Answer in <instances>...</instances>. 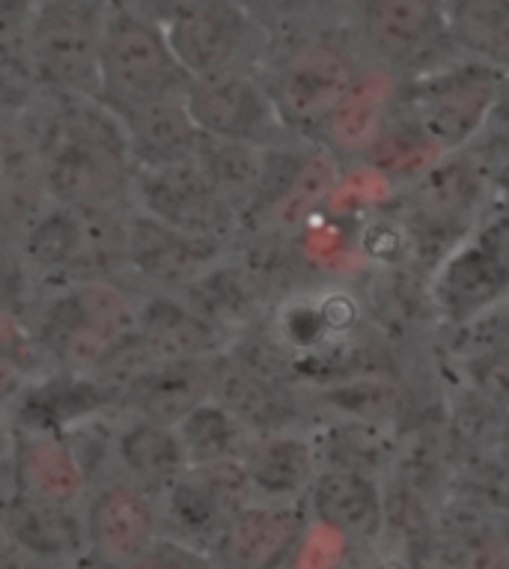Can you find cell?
I'll return each mask as SVG.
<instances>
[{
    "mask_svg": "<svg viewBox=\"0 0 509 569\" xmlns=\"http://www.w3.org/2000/svg\"><path fill=\"white\" fill-rule=\"evenodd\" d=\"M21 122L37 140L51 203L131 206L138 170L111 108L99 99L42 93Z\"/></svg>",
    "mask_w": 509,
    "mask_h": 569,
    "instance_id": "cell-1",
    "label": "cell"
},
{
    "mask_svg": "<svg viewBox=\"0 0 509 569\" xmlns=\"http://www.w3.org/2000/svg\"><path fill=\"white\" fill-rule=\"evenodd\" d=\"M140 290L122 278L72 283L39 299L30 331L42 361L78 379H99L111 370L138 335Z\"/></svg>",
    "mask_w": 509,
    "mask_h": 569,
    "instance_id": "cell-2",
    "label": "cell"
},
{
    "mask_svg": "<svg viewBox=\"0 0 509 569\" xmlns=\"http://www.w3.org/2000/svg\"><path fill=\"white\" fill-rule=\"evenodd\" d=\"M361 54L340 24L271 39L260 78L280 126L292 138L313 140L363 72Z\"/></svg>",
    "mask_w": 509,
    "mask_h": 569,
    "instance_id": "cell-3",
    "label": "cell"
},
{
    "mask_svg": "<svg viewBox=\"0 0 509 569\" xmlns=\"http://www.w3.org/2000/svg\"><path fill=\"white\" fill-rule=\"evenodd\" d=\"M131 206L48 203L19 233L42 290L126 278Z\"/></svg>",
    "mask_w": 509,
    "mask_h": 569,
    "instance_id": "cell-4",
    "label": "cell"
},
{
    "mask_svg": "<svg viewBox=\"0 0 509 569\" xmlns=\"http://www.w3.org/2000/svg\"><path fill=\"white\" fill-rule=\"evenodd\" d=\"M503 76L486 66L450 60L402 84L399 113L438 156L471 150L498 117Z\"/></svg>",
    "mask_w": 509,
    "mask_h": 569,
    "instance_id": "cell-5",
    "label": "cell"
},
{
    "mask_svg": "<svg viewBox=\"0 0 509 569\" xmlns=\"http://www.w3.org/2000/svg\"><path fill=\"white\" fill-rule=\"evenodd\" d=\"M188 90L186 69L167 42V28L131 7L108 0L99 48V102L113 113Z\"/></svg>",
    "mask_w": 509,
    "mask_h": 569,
    "instance_id": "cell-6",
    "label": "cell"
},
{
    "mask_svg": "<svg viewBox=\"0 0 509 569\" xmlns=\"http://www.w3.org/2000/svg\"><path fill=\"white\" fill-rule=\"evenodd\" d=\"M340 28L363 63L402 81L456 60L441 0H346Z\"/></svg>",
    "mask_w": 509,
    "mask_h": 569,
    "instance_id": "cell-7",
    "label": "cell"
},
{
    "mask_svg": "<svg viewBox=\"0 0 509 569\" xmlns=\"http://www.w3.org/2000/svg\"><path fill=\"white\" fill-rule=\"evenodd\" d=\"M104 3L37 0L28 21V48L42 93L99 99Z\"/></svg>",
    "mask_w": 509,
    "mask_h": 569,
    "instance_id": "cell-8",
    "label": "cell"
},
{
    "mask_svg": "<svg viewBox=\"0 0 509 569\" xmlns=\"http://www.w3.org/2000/svg\"><path fill=\"white\" fill-rule=\"evenodd\" d=\"M491 209V170L471 150L441 156L420 170L411 188L408 227L417 244L445 260Z\"/></svg>",
    "mask_w": 509,
    "mask_h": 569,
    "instance_id": "cell-9",
    "label": "cell"
},
{
    "mask_svg": "<svg viewBox=\"0 0 509 569\" xmlns=\"http://www.w3.org/2000/svg\"><path fill=\"white\" fill-rule=\"evenodd\" d=\"M509 299V206L482 221L445 253L432 278V301L450 326H462L491 305Z\"/></svg>",
    "mask_w": 509,
    "mask_h": 569,
    "instance_id": "cell-10",
    "label": "cell"
},
{
    "mask_svg": "<svg viewBox=\"0 0 509 569\" xmlns=\"http://www.w3.org/2000/svg\"><path fill=\"white\" fill-rule=\"evenodd\" d=\"M164 537L158 495L129 477L96 475L83 498V569H122Z\"/></svg>",
    "mask_w": 509,
    "mask_h": 569,
    "instance_id": "cell-11",
    "label": "cell"
},
{
    "mask_svg": "<svg viewBox=\"0 0 509 569\" xmlns=\"http://www.w3.org/2000/svg\"><path fill=\"white\" fill-rule=\"evenodd\" d=\"M131 209L173 230L223 244H236L244 227L239 212L223 200L197 159L179 161L170 168L138 170L131 188Z\"/></svg>",
    "mask_w": 509,
    "mask_h": 569,
    "instance_id": "cell-12",
    "label": "cell"
},
{
    "mask_svg": "<svg viewBox=\"0 0 509 569\" xmlns=\"http://www.w3.org/2000/svg\"><path fill=\"white\" fill-rule=\"evenodd\" d=\"M167 42L188 81L232 69H260L271 46L269 33L239 0H206L167 28Z\"/></svg>",
    "mask_w": 509,
    "mask_h": 569,
    "instance_id": "cell-13",
    "label": "cell"
},
{
    "mask_svg": "<svg viewBox=\"0 0 509 569\" xmlns=\"http://www.w3.org/2000/svg\"><path fill=\"white\" fill-rule=\"evenodd\" d=\"M186 102L203 138L250 143L266 150L292 140L275 113L260 69H232L218 76L191 78Z\"/></svg>",
    "mask_w": 509,
    "mask_h": 569,
    "instance_id": "cell-14",
    "label": "cell"
},
{
    "mask_svg": "<svg viewBox=\"0 0 509 569\" xmlns=\"http://www.w3.org/2000/svg\"><path fill=\"white\" fill-rule=\"evenodd\" d=\"M253 501L241 462L188 468L158 495L164 537L209 555L223 525L241 505Z\"/></svg>",
    "mask_w": 509,
    "mask_h": 569,
    "instance_id": "cell-15",
    "label": "cell"
},
{
    "mask_svg": "<svg viewBox=\"0 0 509 569\" xmlns=\"http://www.w3.org/2000/svg\"><path fill=\"white\" fill-rule=\"evenodd\" d=\"M230 251L232 244L173 230L138 209L129 212L126 274H131L149 292H173V296L186 292L214 266H221Z\"/></svg>",
    "mask_w": 509,
    "mask_h": 569,
    "instance_id": "cell-16",
    "label": "cell"
},
{
    "mask_svg": "<svg viewBox=\"0 0 509 569\" xmlns=\"http://www.w3.org/2000/svg\"><path fill=\"white\" fill-rule=\"evenodd\" d=\"M305 501H248L223 525L209 560L214 569H287L307 537Z\"/></svg>",
    "mask_w": 509,
    "mask_h": 569,
    "instance_id": "cell-17",
    "label": "cell"
},
{
    "mask_svg": "<svg viewBox=\"0 0 509 569\" xmlns=\"http://www.w3.org/2000/svg\"><path fill=\"white\" fill-rule=\"evenodd\" d=\"M402 84H406L402 78L390 76L385 69L363 66L361 78L355 81L349 96L337 104V111L313 138L316 147H322L340 168L370 164L381 140L388 138V131L397 122Z\"/></svg>",
    "mask_w": 509,
    "mask_h": 569,
    "instance_id": "cell-18",
    "label": "cell"
},
{
    "mask_svg": "<svg viewBox=\"0 0 509 569\" xmlns=\"http://www.w3.org/2000/svg\"><path fill=\"white\" fill-rule=\"evenodd\" d=\"M10 483L54 505L81 507L93 486V475L72 436L48 420H28L12 423Z\"/></svg>",
    "mask_w": 509,
    "mask_h": 569,
    "instance_id": "cell-19",
    "label": "cell"
},
{
    "mask_svg": "<svg viewBox=\"0 0 509 569\" xmlns=\"http://www.w3.org/2000/svg\"><path fill=\"white\" fill-rule=\"evenodd\" d=\"M232 331L191 308L173 292L140 290V317L134 349L152 365L203 361L230 352Z\"/></svg>",
    "mask_w": 509,
    "mask_h": 569,
    "instance_id": "cell-20",
    "label": "cell"
},
{
    "mask_svg": "<svg viewBox=\"0 0 509 569\" xmlns=\"http://www.w3.org/2000/svg\"><path fill=\"white\" fill-rule=\"evenodd\" d=\"M0 510L30 558L46 569H83V505H54L7 483Z\"/></svg>",
    "mask_w": 509,
    "mask_h": 569,
    "instance_id": "cell-21",
    "label": "cell"
},
{
    "mask_svg": "<svg viewBox=\"0 0 509 569\" xmlns=\"http://www.w3.org/2000/svg\"><path fill=\"white\" fill-rule=\"evenodd\" d=\"M310 522L340 533L343 540L372 542L385 531V498L367 471L352 466H322L305 498Z\"/></svg>",
    "mask_w": 509,
    "mask_h": 569,
    "instance_id": "cell-22",
    "label": "cell"
},
{
    "mask_svg": "<svg viewBox=\"0 0 509 569\" xmlns=\"http://www.w3.org/2000/svg\"><path fill=\"white\" fill-rule=\"evenodd\" d=\"M129 140L134 170H158L194 159L203 134L188 111L186 93L164 96L152 102L131 104L117 111Z\"/></svg>",
    "mask_w": 509,
    "mask_h": 569,
    "instance_id": "cell-23",
    "label": "cell"
},
{
    "mask_svg": "<svg viewBox=\"0 0 509 569\" xmlns=\"http://www.w3.org/2000/svg\"><path fill=\"white\" fill-rule=\"evenodd\" d=\"M322 468L313 441L296 430L262 432L250 441L241 471L257 501H305Z\"/></svg>",
    "mask_w": 509,
    "mask_h": 569,
    "instance_id": "cell-24",
    "label": "cell"
},
{
    "mask_svg": "<svg viewBox=\"0 0 509 569\" xmlns=\"http://www.w3.org/2000/svg\"><path fill=\"white\" fill-rule=\"evenodd\" d=\"M218 358L173 361V365H152L147 370H140L122 388L129 411L134 418H147L156 420V423H167V427H177L188 411L197 409L200 402L212 400Z\"/></svg>",
    "mask_w": 509,
    "mask_h": 569,
    "instance_id": "cell-25",
    "label": "cell"
},
{
    "mask_svg": "<svg viewBox=\"0 0 509 569\" xmlns=\"http://www.w3.org/2000/svg\"><path fill=\"white\" fill-rule=\"evenodd\" d=\"M48 203L37 140L21 120H0V233L19 236Z\"/></svg>",
    "mask_w": 509,
    "mask_h": 569,
    "instance_id": "cell-26",
    "label": "cell"
},
{
    "mask_svg": "<svg viewBox=\"0 0 509 569\" xmlns=\"http://www.w3.org/2000/svg\"><path fill=\"white\" fill-rule=\"evenodd\" d=\"M108 457L117 475L129 477L156 495L164 492L191 468L173 427L134 415L113 432Z\"/></svg>",
    "mask_w": 509,
    "mask_h": 569,
    "instance_id": "cell-27",
    "label": "cell"
},
{
    "mask_svg": "<svg viewBox=\"0 0 509 569\" xmlns=\"http://www.w3.org/2000/svg\"><path fill=\"white\" fill-rule=\"evenodd\" d=\"M456 60L509 76V0H441Z\"/></svg>",
    "mask_w": 509,
    "mask_h": 569,
    "instance_id": "cell-28",
    "label": "cell"
},
{
    "mask_svg": "<svg viewBox=\"0 0 509 569\" xmlns=\"http://www.w3.org/2000/svg\"><path fill=\"white\" fill-rule=\"evenodd\" d=\"M271 150L250 147V143H232V140L203 138L194 159L212 179V186L221 191L227 203L239 212L241 224L253 218L260 209L266 188L271 179Z\"/></svg>",
    "mask_w": 509,
    "mask_h": 569,
    "instance_id": "cell-29",
    "label": "cell"
},
{
    "mask_svg": "<svg viewBox=\"0 0 509 569\" xmlns=\"http://www.w3.org/2000/svg\"><path fill=\"white\" fill-rule=\"evenodd\" d=\"M173 430L182 441V450H186L191 468L241 462L250 441L257 439V432L214 397L188 411Z\"/></svg>",
    "mask_w": 509,
    "mask_h": 569,
    "instance_id": "cell-30",
    "label": "cell"
},
{
    "mask_svg": "<svg viewBox=\"0 0 509 569\" xmlns=\"http://www.w3.org/2000/svg\"><path fill=\"white\" fill-rule=\"evenodd\" d=\"M269 39H283L301 30L340 24L346 0H239Z\"/></svg>",
    "mask_w": 509,
    "mask_h": 569,
    "instance_id": "cell-31",
    "label": "cell"
},
{
    "mask_svg": "<svg viewBox=\"0 0 509 569\" xmlns=\"http://www.w3.org/2000/svg\"><path fill=\"white\" fill-rule=\"evenodd\" d=\"M42 296L46 290L30 269L19 236L0 233V310L30 322Z\"/></svg>",
    "mask_w": 509,
    "mask_h": 569,
    "instance_id": "cell-32",
    "label": "cell"
},
{
    "mask_svg": "<svg viewBox=\"0 0 509 569\" xmlns=\"http://www.w3.org/2000/svg\"><path fill=\"white\" fill-rule=\"evenodd\" d=\"M459 373L482 402L509 411V343L462 358Z\"/></svg>",
    "mask_w": 509,
    "mask_h": 569,
    "instance_id": "cell-33",
    "label": "cell"
},
{
    "mask_svg": "<svg viewBox=\"0 0 509 569\" xmlns=\"http://www.w3.org/2000/svg\"><path fill=\"white\" fill-rule=\"evenodd\" d=\"M122 569H214L209 555L203 551H194L182 546V542L170 540V537H161L158 542H152L143 555L126 563Z\"/></svg>",
    "mask_w": 509,
    "mask_h": 569,
    "instance_id": "cell-34",
    "label": "cell"
},
{
    "mask_svg": "<svg viewBox=\"0 0 509 569\" xmlns=\"http://www.w3.org/2000/svg\"><path fill=\"white\" fill-rule=\"evenodd\" d=\"M0 358H16V361H24V365L37 367V370L39 361H42L28 319L12 317V313H3V310H0Z\"/></svg>",
    "mask_w": 509,
    "mask_h": 569,
    "instance_id": "cell-35",
    "label": "cell"
},
{
    "mask_svg": "<svg viewBox=\"0 0 509 569\" xmlns=\"http://www.w3.org/2000/svg\"><path fill=\"white\" fill-rule=\"evenodd\" d=\"M465 569H509V522L482 528L471 542Z\"/></svg>",
    "mask_w": 509,
    "mask_h": 569,
    "instance_id": "cell-36",
    "label": "cell"
},
{
    "mask_svg": "<svg viewBox=\"0 0 509 569\" xmlns=\"http://www.w3.org/2000/svg\"><path fill=\"white\" fill-rule=\"evenodd\" d=\"M37 382V367L16 361V358H0V415H10Z\"/></svg>",
    "mask_w": 509,
    "mask_h": 569,
    "instance_id": "cell-37",
    "label": "cell"
},
{
    "mask_svg": "<svg viewBox=\"0 0 509 569\" xmlns=\"http://www.w3.org/2000/svg\"><path fill=\"white\" fill-rule=\"evenodd\" d=\"M131 7H138L143 16H149L158 24L170 28L173 21L186 19L188 12H194L197 7H203L206 0H129Z\"/></svg>",
    "mask_w": 509,
    "mask_h": 569,
    "instance_id": "cell-38",
    "label": "cell"
},
{
    "mask_svg": "<svg viewBox=\"0 0 509 569\" xmlns=\"http://www.w3.org/2000/svg\"><path fill=\"white\" fill-rule=\"evenodd\" d=\"M0 569H46V567H39L37 560L30 558L28 551H24L19 537L12 533L3 510H0Z\"/></svg>",
    "mask_w": 509,
    "mask_h": 569,
    "instance_id": "cell-39",
    "label": "cell"
},
{
    "mask_svg": "<svg viewBox=\"0 0 509 569\" xmlns=\"http://www.w3.org/2000/svg\"><path fill=\"white\" fill-rule=\"evenodd\" d=\"M498 120H503V122H507V129H509V76L503 78V93H500Z\"/></svg>",
    "mask_w": 509,
    "mask_h": 569,
    "instance_id": "cell-40",
    "label": "cell"
}]
</instances>
